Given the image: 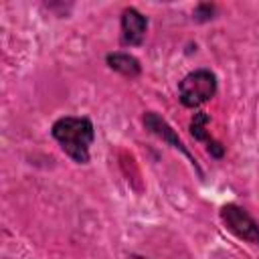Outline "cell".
I'll return each mask as SVG.
<instances>
[{
  "instance_id": "277c9868",
  "label": "cell",
  "mask_w": 259,
  "mask_h": 259,
  "mask_svg": "<svg viewBox=\"0 0 259 259\" xmlns=\"http://www.w3.org/2000/svg\"><path fill=\"white\" fill-rule=\"evenodd\" d=\"M146 28H148V20L142 12H138L136 8H125L121 12V36H119V40L123 47H140L144 42Z\"/></svg>"
},
{
  "instance_id": "52a82bcc",
  "label": "cell",
  "mask_w": 259,
  "mask_h": 259,
  "mask_svg": "<svg viewBox=\"0 0 259 259\" xmlns=\"http://www.w3.org/2000/svg\"><path fill=\"white\" fill-rule=\"evenodd\" d=\"M206 121H208V117H206L204 113H196L194 119H192V123H190L192 136H196V138H206V142H208V152L212 150V154H214L217 158H221V156H223V148H219V144L212 142V140L204 134V125H206Z\"/></svg>"
},
{
  "instance_id": "7a4b0ae2",
  "label": "cell",
  "mask_w": 259,
  "mask_h": 259,
  "mask_svg": "<svg viewBox=\"0 0 259 259\" xmlns=\"http://www.w3.org/2000/svg\"><path fill=\"white\" fill-rule=\"evenodd\" d=\"M217 93V77L208 69H196L178 83V97L184 107H200Z\"/></svg>"
},
{
  "instance_id": "ba28073f",
  "label": "cell",
  "mask_w": 259,
  "mask_h": 259,
  "mask_svg": "<svg viewBox=\"0 0 259 259\" xmlns=\"http://www.w3.org/2000/svg\"><path fill=\"white\" fill-rule=\"evenodd\" d=\"M127 259H148V257H142V255H130Z\"/></svg>"
},
{
  "instance_id": "8992f818",
  "label": "cell",
  "mask_w": 259,
  "mask_h": 259,
  "mask_svg": "<svg viewBox=\"0 0 259 259\" xmlns=\"http://www.w3.org/2000/svg\"><path fill=\"white\" fill-rule=\"evenodd\" d=\"M107 65L109 69L125 75V77H138L140 75V63L136 57L127 55V53H109L107 55Z\"/></svg>"
},
{
  "instance_id": "6da1fadb",
  "label": "cell",
  "mask_w": 259,
  "mask_h": 259,
  "mask_svg": "<svg viewBox=\"0 0 259 259\" xmlns=\"http://www.w3.org/2000/svg\"><path fill=\"white\" fill-rule=\"evenodd\" d=\"M51 136L57 140L61 150L73 162L77 164L89 162V148L95 140V130L89 117H75V115L59 117L51 127Z\"/></svg>"
},
{
  "instance_id": "3957f363",
  "label": "cell",
  "mask_w": 259,
  "mask_h": 259,
  "mask_svg": "<svg viewBox=\"0 0 259 259\" xmlns=\"http://www.w3.org/2000/svg\"><path fill=\"white\" fill-rule=\"evenodd\" d=\"M221 221L237 239L259 245V225L245 208L237 204H225L221 208Z\"/></svg>"
},
{
  "instance_id": "5b68a950",
  "label": "cell",
  "mask_w": 259,
  "mask_h": 259,
  "mask_svg": "<svg viewBox=\"0 0 259 259\" xmlns=\"http://www.w3.org/2000/svg\"><path fill=\"white\" fill-rule=\"evenodd\" d=\"M144 125L152 132V134H156V136H160L162 140H166V142H170V146L172 148H178V150H182L186 156H188V152L184 150V146H182V142L176 138V134H174V130L164 121V119H160L154 111H150V113H146L144 115Z\"/></svg>"
}]
</instances>
